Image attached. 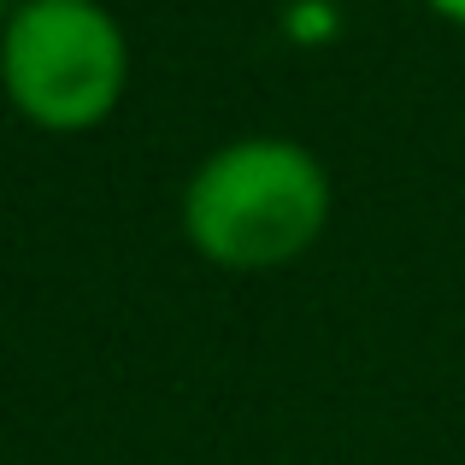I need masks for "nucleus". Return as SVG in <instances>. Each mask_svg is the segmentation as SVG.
Returning <instances> with one entry per match:
<instances>
[{
  "mask_svg": "<svg viewBox=\"0 0 465 465\" xmlns=\"http://www.w3.org/2000/svg\"><path fill=\"white\" fill-rule=\"evenodd\" d=\"M424 6H430L436 18H448V24H460V30H465V0H424Z\"/></svg>",
  "mask_w": 465,
  "mask_h": 465,
  "instance_id": "3",
  "label": "nucleus"
},
{
  "mask_svg": "<svg viewBox=\"0 0 465 465\" xmlns=\"http://www.w3.org/2000/svg\"><path fill=\"white\" fill-rule=\"evenodd\" d=\"M330 177L289 136L224 142L183 189V236L224 272H272L324 236Z\"/></svg>",
  "mask_w": 465,
  "mask_h": 465,
  "instance_id": "1",
  "label": "nucleus"
},
{
  "mask_svg": "<svg viewBox=\"0 0 465 465\" xmlns=\"http://www.w3.org/2000/svg\"><path fill=\"white\" fill-rule=\"evenodd\" d=\"M130 42L101 0H18L0 30V89L35 130L77 136L113 118Z\"/></svg>",
  "mask_w": 465,
  "mask_h": 465,
  "instance_id": "2",
  "label": "nucleus"
}]
</instances>
